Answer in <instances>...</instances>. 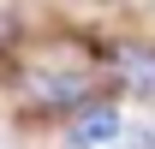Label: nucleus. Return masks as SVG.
<instances>
[{"label":"nucleus","mask_w":155,"mask_h":149,"mask_svg":"<svg viewBox=\"0 0 155 149\" xmlns=\"http://www.w3.org/2000/svg\"><path fill=\"white\" fill-rule=\"evenodd\" d=\"M90 90H96V84L78 78V72H36V78H24V108H36V113H48V108H78Z\"/></svg>","instance_id":"nucleus-1"},{"label":"nucleus","mask_w":155,"mask_h":149,"mask_svg":"<svg viewBox=\"0 0 155 149\" xmlns=\"http://www.w3.org/2000/svg\"><path fill=\"white\" fill-rule=\"evenodd\" d=\"M114 72H119V84H125V90L155 95V48H143V42L114 48Z\"/></svg>","instance_id":"nucleus-2"},{"label":"nucleus","mask_w":155,"mask_h":149,"mask_svg":"<svg viewBox=\"0 0 155 149\" xmlns=\"http://www.w3.org/2000/svg\"><path fill=\"white\" fill-rule=\"evenodd\" d=\"M119 137H125V125H119L114 108H84L66 125V143H119Z\"/></svg>","instance_id":"nucleus-3"}]
</instances>
